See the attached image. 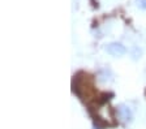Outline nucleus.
I'll return each mask as SVG.
<instances>
[{
	"mask_svg": "<svg viewBox=\"0 0 146 129\" xmlns=\"http://www.w3.org/2000/svg\"><path fill=\"white\" fill-rule=\"evenodd\" d=\"M136 5L140 8V9H146V0H136Z\"/></svg>",
	"mask_w": 146,
	"mask_h": 129,
	"instance_id": "7ed1b4c3",
	"label": "nucleus"
},
{
	"mask_svg": "<svg viewBox=\"0 0 146 129\" xmlns=\"http://www.w3.org/2000/svg\"><path fill=\"white\" fill-rule=\"evenodd\" d=\"M104 50L107 51V54H110L111 56H115V58H120V56L125 55L127 52V48H125L124 44L119 42H111L108 44H106Z\"/></svg>",
	"mask_w": 146,
	"mask_h": 129,
	"instance_id": "f257e3e1",
	"label": "nucleus"
},
{
	"mask_svg": "<svg viewBox=\"0 0 146 129\" xmlns=\"http://www.w3.org/2000/svg\"><path fill=\"white\" fill-rule=\"evenodd\" d=\"M116 111H117V115H119V117L121 119V121H124V123H129V121H132V119H133V114H132L131 108L128 107V106L119 105Z\"/></svg>",
	"mask_w": 146,
	"mask_h": 129,
	"instance_id": "f03ea898",
	"label": "nucleus"
}]
</instances>
